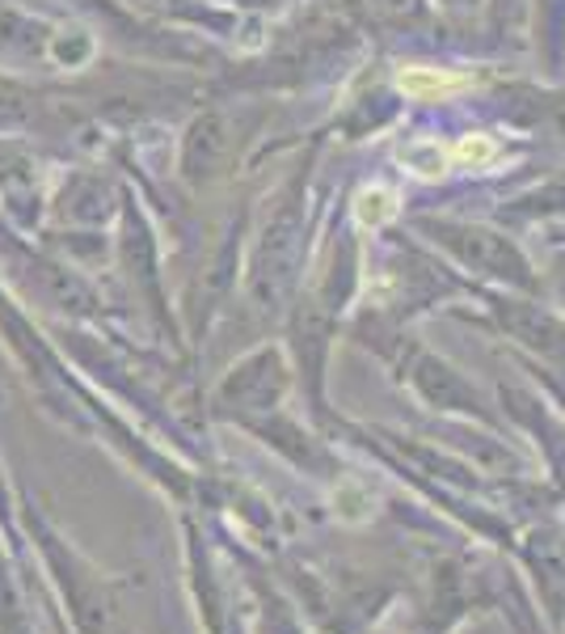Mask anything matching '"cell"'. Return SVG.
<instances>
[{
	"label": "cell",
	"instance_id": "6da1fadb",
	"mask_svg": "<svg viewBox=\"0 0 565 634\" xmlns=\"http://www.w3.org/2000/svg\"><path fill=\"white\" fill-rule=\"evenodd\" d=\"M468 85L464 73H448V68H427V64H409L397 73V89H402L405 98H418V102H427V98H448V93H460Z\"/></svg>",
	"mask_w": 565,
	"mask_h": 634
},
{
	"label": "cell",
	"instance_id": "7a4b0ae2",
	"mask_svg": "<svg viewBox=\"0 0 565 634\" xmlns=\"http://www.w3.org/2000/svg\"><path fill=\"white\" fill-rule=\"evenodd\" d=\"M354 216L363 224H372V229H380V224H388L393 216H397V194L384 191V187H372V191L359 194V203H354Z\"/></svg>",
	"mask_w": 565,
	"mask_h": 634
},
{
	"label": "cell",
	"instance_id": "3957f363",
	"mask_svg": "<svg viewBox=\"0 0 565 634\" xmlns=\"http://www.w3.org/2000/svg\"><path fill=\"white\" fill-rule=\"evenodd\" d=\"M448 157H452V162H460V166L482 169V166H489V162L498 157V144H494L489 136H464L456 148L448 153Z\"/></svg>",
	"mask_w": 565,
	"mask_h": 634
}]
</instances>
